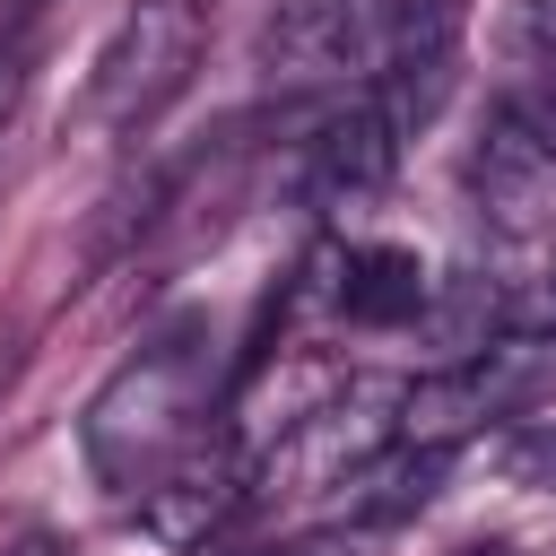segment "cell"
<instances>
[{
	"instance_id": "5",
	"label": "cell",
	"mask_w": 556,
	"mask_h": 556,
	"mask_svg": "<svg viewBox=\"0 0 556 556\" xmlns=\"http://www.w3.org/2000/svg\"><path fill=\"white\" fill-rule=\"evenodd\" d=\"M400 139H408V130L391 122V104H382V96L339 104V113L304 139V200H313V208H365V200L391 182Z\"/></svg>"
},
{
	"instance_id": "4",
	"label": "cell",
	"mask_w": 556,
	"mask_h": 556,
	"mask_svg": "<svg viewBox=\"0 0 556 556\" xmlns=\"http://www.w3.org/2000/svg\"><path fill=\"white\" fill-rule=\"evenodd\" d=\"M469 200L495 235H539L556 217V130L530 104H495L469 148Z\"/></svg>"
},
{
	"instance_id": "9",
	"label": "cell",
	"mask_w": 556,
	"mask_h": 556,
	"mask_svg": "<svg viewBox=\"0 0 556 556\" xmlns=\"http://www.w3.org/2000/svg\"><path fill=\"white\" fill-rule=\"evenodd\" d=\"M434 304V278L408 243H356L348 269H339V313L365 321V330H400Z\"/></svg>"
},
{
	"instance_id": "11",
	"label": "cell",
	"mask_w": 556,
	"mask_h": 556,
	"mask_svg": "<svg viewBox=\"0 0 556 556\" xmlns=\"http://www.w3.org/2000/svg\"><path fill=\"white\" fill-rule=\"evenodd\" d=\"M26 70H35V9L26 0H0V130L26 96Z\"/></svg>"
},
{
	"instance_id": "3",
	"label": "cell",
	"mask_w": 556,
	"mask_h": 556,
	"mask_svg": "<svg viewBox=\"0 0 556 556\" xmlns=\"http://www.w3.org/2000/svg\"><path fill=\"white\" fill-rule=\"evenodd\" d=\"M547 391H556V330H495V339L469 348L452 374L400 391L391 434H400V443H443V452H452V443L478 434L486 417H521V408H539Z\"/></svg>"
},
{
	"instance_id": "10",
	"label": "cell",
	"mask_w": 556,
	"mask_h": 556,
	"mask_svg": "<svg viewBox=\"0 0 556 556\" xmlns=\"http://www.w3.org/2000/svg\"><path fill=\"white\" fill-rule=\"evenodd\" d=\"M504 61L547 96L556 87V0H513V17H504Z\"/></svg>"
},
{
	"instance_id": "6",
	"label": "cell",
	"mask_w": 556,
	"mask_h": 556,
	"mask_svg": "<svg viewBox=\"0 0 556 556\" xmlns=\"http://www.w3.org/2000/svg\"><path fill=\"white\" fill-rule=\"evenodd\" d=\"M374 35V0H278L261 26V70L278 87H321L339 78Z\"/></svg>"
},
{
	"instance_id": "2",
	"label": "cell",
	"mask_w": 556,
	"mask_h": 556,
	"mask_svg": "<svg viewBox=\"0 0 556 556\" xmlns=\"http://www.w3.org/2000/svg\"><path fill=\"white\" fill-rule=\"evenodd\" d=\"M208 52V0H130L87 70V130H139L156 122Z\"/></svg>"
},
{
	"instance_id": "7",
	"label": "cell",
	"mask_w": 556,
	"mask_h": 556,
	"mask_svg": "<svg viewBox=\"0 0 556 556\" xmlns=\"http://www.w3.org/2000/svg\"><path fill=\"white\" fill-rule=\"evenodd\" d=\"M452 52H460V0H408L391 17V43H382V104L400 130H417L443 87H452Z\"/></svg>"
},
{
	"instance_id": "12",
	"label": "cell",
	"mask_w": 556,
	"mask_h": 556,
	"mask_svg": "<svg viewBox=\"0 0 556 556\" xmlns=\"http://www.w3.org/2000/svg\"><path fill=\"white\" fill-rule=\"evenodd\" d=\"M504 469H513L521 486H547V495H556V417H539L530 434H513V452H504Z\"/></svg>"
},
{
	"instance_id": "8",
	"label": "cell",
	"mask_w": 556,
	"mask_h": 556,
	"mask_svg": "<svg viewBox=\"0 0 556 556\" xmlns=\"http://www.w3.org/2000/svg\"><path fill=\"white\" fill-rule=\"evenodd\" d=\"M443 469H452V452L443 443H382L365 469H348L339 486H348V521L356 530H391V521H408V513H426L434 504V486H443Z\"/></svg>"
},
{
	"instance_id": "1",
	"label": "cell",
	"mask_w": 556,
	"mask_h": 556,
	"mask_svg": "<svg viewBox=\"0 0 556 556\" xmlns=\"http://www.w3.org/2000/svg\"><path fill=\"white\" fill-rule=\"evenodd\" d=\"M200 417H208V321H174L104 374V391L78 417V452H87L96 486L148 495L200 443Z\"/></svg>"
},
{
	"instance_id": "13",
	"label": "cell",
	"mask_w": 556,
	"mask_h": 556,
	"mask_svg": "<svg viewBox=\"0 0 556 556\" xmlns=\"http://www.w3.org/2000/svg\"><path fill=\"white\" fill-rule=\"evenodd\" d=\"M0 556H70V539H61V530H43V521H26V530H9V539H0Z\"/></svg>"
}]
</instances>
